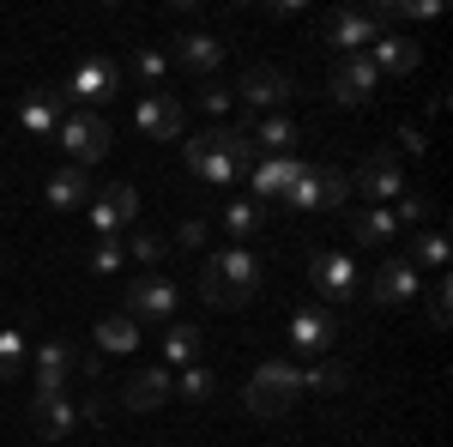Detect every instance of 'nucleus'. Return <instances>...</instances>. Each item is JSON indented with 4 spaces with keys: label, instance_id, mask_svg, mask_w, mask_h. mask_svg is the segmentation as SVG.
Masks as SVG:
<instances>
[{
    "label": "nucleus",
    "instance_id": "obj_8",
    "mask_svg": "<svg viewBox=\"0 0 453 447\" xmlns=\"http://www.w3.org/2000/svg\"><path fill=\"white\" fill-rule=\"evenodd\" d=\"M67 97H79V104H109V97H121V67L109 61V55H91V61H79V67L67 73Z\"/></svg>",
    "mask_w": 453,
    "mask_h": 447
},
{
    "label": "nucleus",
    "instance_id": "obj_24",
    "mask_svg": "<svg viewBox=\"0 0 453 447\" xmlns=\"http://www.w3.org/2000/svg\"><path fill=\"white\" fill-rule=\"evenodd\" d=\"M36 435H42V442H67L73 429H79V405H73V399H49V405H36Z\"/></svg>",
    "mask_w": 453,
    "mask_h": 447
},
{
    "label": "nucleus",
    "instance_id": "obj_14",
    "mask_svg": "<svg viewBox=\"0 0 453 447\" xmlns=\"http://www.w3.org/2000/svg\"><path fill=\"white\" fill-rule=\"evenodd\" d=\"M303 175H309L303 158H260V164L248 170V188H254V200H284Z\"/></svg>",
    "mask_w": 453,
    "mask_h": 447
},
{
    "label": "nucleus",
    "instance_id": "obj_11",
    "mask_svg": "<svg viewBox=\"0 0 453 447\" xmlns=\"http://www.w3.org/2000/svg\"><path fill=\"white\" fill-rule=\"evenodd\" d=\"M345 194H350V181L339 170H309L284 200H290L296 212H333V206H345Z\"/></svg>",
    "mask_w": 453,
    "mask_h": 447
},
{
    "label": "nucleus",
    "instance_id": "obj_39",
    "mask_svg": "<svg viewBox=\"0 0 453 447\" xmlns=\"http://www.w3.org/2000/svg\"><path fill=\"white\" fill-rule=\"evenodd\" d=\"M423 212H429V200H423V194H405V200H399V212H393V218H405V224H418Z\"/></svg>",
    "mask_w": 453,
    "mask_h": 447
},
{
    "label": "nucleus",
    "instance_id": "obj_23",
    "mask_svg": "<svg viewBox=\"0 0 453 447\" xmlns=\"http://www.w3.org/2000/svg\"><path fill=\"white\" fill-rule=\"evenodd\" d=\"M19 127H25L31 139L55 134V127H61V97H55V91H31L25 109H19Z\"/></svg>",
    "mask_w": 453,
    "mask_h": 447
},
{
    "label": "nucleus",
    "instance_id": "obj_1",
    "mask_svg": "<svg viewBox=\"0 0 453 447\" xmlns=\"http://www.w3.org/2000/svg\"><path fill=\"white\" fill-rule=\"evenodd\" d=\"M181 158H188V170L200 175V181H211V188H230L236 175H248L260 164L248 127H211V134L181 139Z\"/></svg>",
    "mask_w": 453,
    "mask_h": 447
},
{
    "label": "nucleus",
    "instance_id": "obj_15",
    "mask_svg": "<svg viewBox=\"0 0 453 447\" xmlns=\"http://www.w3.org/2000/svg\"><path fill=\"white\" fill-rule=\"evenodd\" d=\"M418 290H423V284H418V266H411V260H381L375 278H369V303H381V309L411 303Z\"/></svg>",
    "mask_w": 453,
    "mask_h": 447
},
{
    "label": "nucleus",
    "instance_id": "obj_26",
    "mask_svg": "<svg viewBox=\"0 0 453 447\" xmlns=\"http://www.w3.org/2000/svg\"><path fill=\"white\" fill-rule=\"evenodd\" d=\"M350 236H357V242H393V236H399V218L381 212V206H363L357 218H350Z\"/></svg>",
    "mask_w": 453,
    "mask_h": 447
},
{
    "label": "nucleus",
    "instance_id": "obj_17",
    "mask_svg": "<svg viewBox=\"0 0 453 447\" xmlns=\"http://www.w3.org/2000/svg\"><path fill=\"white\" fill-rule=\"evenodd\" d=\"M127 412H157L164 399H175V375L170 369H140V375H127V387L115 393Z\"/></svg>",
    "mask_w": 453,
    "mask_h": 447
},
{
    "label": "nucleus",
    "instance_id": "obj_5",
    "mask_svg": "<svg viewBox=\"0 0 453 447\" xmlns=\"http://www.w3.org/2000/svg\"><path fill=\"white\" fill-rule=\"evenodd\" d=\"M55 139H61V151L73 158V170H91V164H104V158H109L115 127H109L97 109H79V115H67V121L55 127Z\"/></svg>",
    "mask_w": 453,
    "mask_h": 447
},
{
    "label": "nucleus",
    "instance_id": "obj_21",
    "mask_svg": "<svg viewBox=\"0 0 453 447\" xmlns=\"http://www.w3.org/2000/svg\"><path fill=\"white\" fill-rule=\"evenodd\" d=\"M369 61H375V73H393V79H405V73L418 67V42L411 36H375V49H369Z\"/></svg>",
    "mask_w": 453,
    "mask_h": 447
},
{
    "label": "nucleus",
    "instance_id": "obj_33",
    "mask_svg": "<svg viewBox=\"0 0 453 447\" xmlns=\"http://www.w3.org/2000/svg\"><path fill=\"white\" fill-rule=\"evenodd\" d=\"M441 266V260H448V236H441V230H423L418 242H411V266Z\"/></svg>",
    "mask_w": 453,
    "mask_h": 447
},
{
    "label": "nucleus",
    "instance_id": "obj_22",
    "mask_svg": "<svg viewBox=\"0 0 453 447\" xmlns=\"http://www.w3.org/2000/svg\"><path fill=\"white\" fill-rule=\"evenodd\" d=\"M164 357H170V369L200 363V357H206V333H200V327H188V320H170V333H164Z\"/></svg>",
    "mask_w": 453,
    "mask_h": 447
},
{
    "label": "nucleus",
    "instance_id": "obj_29",
    "mask_svg": "<svg viewBox=\"0 0 453 447\" xmlns=\"http://www.w3.org/2000/svg\"><path fill=\"white\" fill-rule=\"evenodd\" d=\"M97 206H104L109 218H115V224H127V218L140 212V188H134V181H109V188H104V200H97Z\"/></svg>",
    "mask_w": 453,
    "mask_h": 447
},
{
    "label": "nucleus",
    "instance_id": "obj_20",
    "mask_svg": "<svg viewBox=\"0 0 453 447\" xmlns=\"http://www.w3.org/2000/svg\"><path fill=\"white\" fill-rule=\"evenodd\" d=\"M42 194H49V206H55V212H79V206H91V175L67 164V170L49 175V188H42Z\"/></svg>",
    "mask_w": 453,
    "mask_h": 447
},
{
    "label": "nucleus",
    "instance_id": "obj_13",
    "mask_svg": "<svg viewBox=\"0 0 453 447\" xmlns=\"http://www.w3.org/2000/svg\"><path fill=\"white\" fill-rule=\"evenodd\" d=\"M290 97V73L284 67H248L242 73V85H236V104H254V109H266V115H279V104Z\"/></svg>",
    "mask_w": 453,
    "mask_h": 447
},
{
    "label": "nucleus",
    "instance_id": "obj_18",
    "mask_svg": "<svg viewBox=\"0 0 453 447\" xmlns=\"http://www.w3.org/2000/svg\"><path fill=\"white\" fill-rule=\"evenodd\" d=\"M357 188L369 194V206H375V200H393V194H405V170H399V158H393V151H375V158L357 170Z\"/></svg>",
    "mask_w": 453,
    "mask_h": 447
},
{
    "label": "nucleus",
    "instance_id": "obj_40",
    "mask_svg": "<svg viewBox=\"0 0 453 447\" xmlns=\"http://www.w3.org/2000/svg\"><path fill=\"white\" fill-rule=\"evenodd\" d=\"M194 242H206V218H188V224H181V242H175V248H194Z\"/></svg>",
    "mask_w": 453,
    "mask_h": 447
},
{
    "label": "nucleus",
    "instance_id": "obj_3",
    "mask_svg": "<svg viewBox=\"0 0 453 447\" xmlns=\"http://www.w3.org/2000/svg\"><path fill=\"white\" fill-rule=\"evenodd\" d=\"M296 393H303V369L284 363V357H273V363H260V369L248 375V412L254 417H284L296 405Z\"/></svg>",
    "mask_w": 453,
    "mask_h": 447
},
{
    "label": "nucleus",
    "instance_id": "obj_7",
    "mask_svg": "<svg viewBox=\"0 0 453 447\" xmlns=\"http://www.w3.org/2000/svg\"><path fill=\"white\" fill-rule=\"evenodd\" d=\"M309 278H314V290H320L326 303H350V297L363 290V273H357V260H350L345 248H314Z\"/></svg>",
    "mask_w": 453,
    "mask_h": 447
},
{
    "label": "nucleus",
    "instance_id": "obj_16",
    "mask_svg": "<svg viewBox=\"0 0 453 447\" xmlns=\"http://www.w3.org/2000/svg\"><path fill=\"white\" fill-rule=\"evenodd\" d=\"M170 61H175V67H188V73H200V79H211V73L224 67V42H218L211 31H188V36H175Z\"/></svg>",
    "mask_w": 453,
    "mask_h": 447
},
{
    "label": "nucleus",
    "instance_id": "obj_6",
    "mask_svg": "<svg viewBox=\"0 0 453 447\" xmlns=\"http://www.w3.org/2000/svg\"><path fill=\"white\" fill-rule=\"evenodd\" d=\"M375 36H381V12L375 6H345V12H326L320 19V42L326 49H345V55L375 49Z\"/></svg>",
    "mask_w": 453,
    "mask_h": 447
},
{
    "label": "nucleus",
    "instance_id": "obj_2",
    "mask_svg": "<svg viewBox=\"0 0 453 447\" xmlns=\"http://www.w3.org/2000/svg\"><path fill=\"white\" fill-rule=\"evenodd\" d=\"M260 284H266V266H260L254 248H224L200 266V297L211 309H248Z\"/></svg>",
    "mask_w": 453,
    "mask_h": 447
},
{
    "label": "nucleus",
    "instance_id": "obj_25",
    "mask_svg": "<svg viewBox=\"0 0 453 447\" xmlns=\"http://www.w3.org/2000/svg\"><path fill=\"white\" fill-rule=\"evenodd\" d=\"M134 344H140V320H134V314L97 320V351H104V357H121V351H134Z\"/></svg>",
    "mask_w": 453,
    "mask_h": 447
},
{
    "label": "nucleus",
    "instance_id": "obj_30",
    "mask_svg": "<svg viewBox=\"0 0 453 447\" xmlns=\"http://www.w3.org/2000/svg\"><path fill=\"white\" fill-rule=\"evenodd\" d=\"M303 387H309V393H345L350 369L345 363H314V369H303Z\"/></svg>",
    "mask_w": 453,
    "mask_h": 447
},
{
    "label": "nucleus",
    "instance_id": "obj_10",
    "mask_svg": "<svg viewBox=\"0 0 453 447\" xmlns=\"http://www.w3.org/2000/svg\"><path fill=\"white\" fill-rule=\"evenodd\" d=\"M175 290L164 273H140L134 284H127V314L134 320H175Z\"/></svg>",
    "mask_w": 453,
    "mask_h": 447
},
{
    "label": "nucleus",
    "instance_id": "obj_32",
    "mask_svg": "<svg viewBox=\"0 0 453 447\" xmlns=\"http://www.w3.org/2000/svg\"><path fill=\"white\" fill-rule=\"evenodd\" d=\"M224 230H230V242H248L254 230H260V206H254V200H236V206H224Z\"/></svg>",
    "mask_w": 453,
    "mask_h": 447
},
{
    "label": "nucleus",
    "instance_id": "obj_34",
    "mask_svg": "<svg viewBox=\"0 0 453 447\" xmlns=\"http://www.w3.org/2000/svg\"><path fill=\"white\" fill-rule=\"evenodd\" d=\"M121 260H127L121 236H109V242H97V248H91V266H97V273H121Z\"/></svg>",
    "mask_w": 453,
    "mask_h": 447
},
{
    "label": "nucleus",
    "instance_id": "obj_4",
    "mask_svg": "<svg viewBox=\"0 0 453 447\" xmlns=\"http://www.w3.org/2000/svg\"><path fill=\"white\" fill-rule=\"evenodd\" d=\"M73 375H79V351L67 339H42L36 344V369H31V412L49 399H67Z\"/></svg>",
    "mask_w": 453,
    "mask_h": 447
},
{
    "label": "nucleus",
    "instance_id": "obj_35",
    "mask_svg": "<svg viewBox=\"0 0 453 447\" xmlns=\"http://www.w3.org/2000/svg\"><path fill=\"white\" fill-rule=\"evenodd\" d=\"M164 254H170V242H164V236H151V230L134 236V260H140V266H157Z\"/></svg>",
    "mask_w": 453,
    "mask_h": 447
},
{
    "label": "nucleus",
    "instance_id": "obj_31",
    "mask_svg": "<svg viewBox=\"0 0 453 447\" xmlns=\"http://www.w3.org/2000/svg\"><path fill=\"white\" fill-rule=\"evenodd\" d=\"M25 357H31V339L25 333H0V381H19V369H25Z\"/></svg>",
    "mask_w": 453,
    "mask_h": 447
},
{
    "label": "nucleus",
    "instance_id": "obj_28",
    "mask_svg": "<svg viewBox=\"0 0 453 447\" xmlns=\"http://www.w3.org/2000/svg\"><path fill=\"white\" fill-rule=\"evenodd\" d=\"M175 393H181V399H194V405H206L211 393H218V375H211L206 363H188V369L175 375Z\"/></svg>",
    "mask_w": 453,
    "mask_h": 447
},
{
    "label": "nucleus",
    "instance_id": "obj_36",
    "mask_svg": "<svg viewBox=\"0 0 453 447\" xmlns=\"http://www.w3.org/2000/svg\"><path fill=\"white\" fill-rule=\"evenodd\" d=\"M230 104H236V91H230V85H211V79L200 85V109H206V115H224Z\"/></svg>",
    "mask_w": 453,
    "mask_h": 447
},
{
    "label": "nucleus",
    "instance_id": "obj_9",
    "mask_svg": "<svg viewBox=\"0 0 453 447\" xmlns=\"http://www.w3.org/2000/svg\"><path fill=\"white\" fill-rule=\"evenodd\" d=\"M134 121H140L145 139H164V145H175V139L188 134V109L175 104L170 91H145L140 109H134Z\"/></svg>",
    "mask_w": 453,
    "mask_h": 447
},
{
    "label": "nucleus",
    "instance_id": "obj_38",
    "mask_svg": "<svg viewBox=\"0 0 453 447\" xmlns=\"http://www.w3.org/2000/svg\"><path fill=\"white\" fill-rule=\"evenodd\" d=\"M448 278H441V284H435V290H429V320H435V327H448Z\"/></svg>",
    "mask_w": 453,
    "mask_h": 447
},
{
    "label": "nucleus",
    "instance_id": "obj_37",
    "mask_svg": "<svg viewBox=\"0 0 453 447\" xmlns=\"http://www.w3.org/2000/svg\"><path fill=\"white\" fill-rule=\"evenodd\" d=\"M134 67H140V79L151 85V91H157V79H164V67H170V55H157V49H145V55L134 61Z\"/></svg>",
    "mask_w": 453,
    "mask_h": 447
},
{
    "label": "nucleus",
    "instance_id": "obj_19",
    "mask_svg": "<svg viewBox=\"0 0 453 447\" xmlns=\"http://www.w3.org/2000/svg\"><path fill=\"white\" fill-rule=\"evenodd\" d=\"M333 339H339V320L326 309H296L290 314V344H296V351H314V357H320V351H333Z\"/></svg>",
    "mask_w": 453,
    "mask_h": 447
},
{
    "label": "nucleus",
    "instance_id": "obj_12",
    "mask_svg": "<svg viewBox=\"0 0 453 447\" xmlns=\"http://www.w3.org/2000/svg\"><path fill=\"white\" fill-rule=\"evenodd\" d=\"M375 85H381V73H375L369 55H339V67H333V97H339L345 109L369 104V97H375Z\"/></svg>",
    "mask_w": 453,
    "mask_h": 447
},
{
    "label": "nucleus",
    "instance_id": "obj_27",
    "mask_svg": "<svg viewBox=\"0 0 453 447\" xmlns=\"http://www.w3.org/2000/svg\"><path fill=\"white\" fill-rule=\"evenodd\" d=\"M248 139H254V151H273V158H284V145L296 139V127H290L284 115H266L260 127H248Z\"/></svg>",
    "mask_w": 453,
    "mask_h": 447
}]
</instances>
